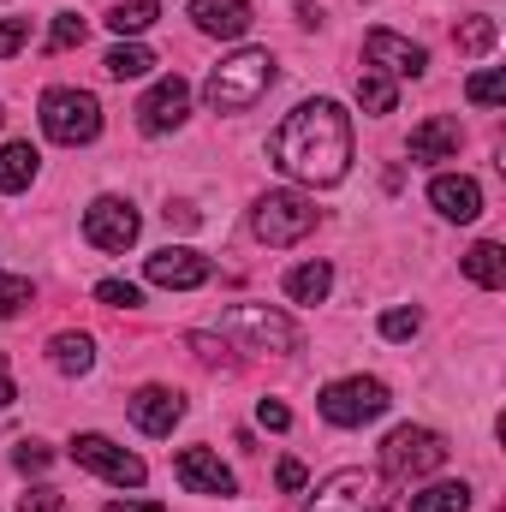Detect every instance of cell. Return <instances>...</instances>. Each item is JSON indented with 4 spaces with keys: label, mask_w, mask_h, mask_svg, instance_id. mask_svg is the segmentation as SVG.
<instances>
[{
    "label": "cell",
    "mask_w": 506,
    "mask_h": 512,
    "mask_svg": "<svg viewBox=\"0 0 506 512\" xmlns=\"http://www.w3.org/2000/svg\"><path fill=\"white\" fill-rule=\"evenodd\" d=\"M358 108H364V114H393V108H399V90H393V78L364 72V78H358Z\"/></svg>",
    "instance_id": "cell-27"
},
{
    "label": "cell",
    "mask_w": 506,
    "mask_h": 512,
    "mask_svg": "<svg viewBox=\"0 0 506 512\" xmlns=\"http://www.w3.org/2000/svg\"><path fill=\"white\" fill-rule=\"evenodd\" d=\"M429 203H435L447 221H477V215H483V185L465 179V173H435V179H429Z\"/></svg>",
    "instance_id": "cell-16"
},
{
    "label": "cell",
    "mask_w": 506,
    "mask_h": 512,
    "mask_svg": "<svg viewBox=\"0 0 506 512\" xmlns=\"http://www.w3.org/2000/svg\"><path fill=\"white\" fill-rule=\"evenodd\" d=\"M465 96H471L477 108H501V102H506V78H501V72H477V78L465 84Z\"/></svg>",
    "instance_id": "cell-31"
},
{
    "label": "cell",
    "mask_w": 506,
    "mask_h": 512,
    "mask_svg": "<svg viewBox=\"0 0 506 512\" xmlns=\"http://www.w3.org/2000/svg\"><path fill=\"white\" fill-rule=\"evenodd\" d=\"M447 465V435L423 429V423H405L381 441V477L387 483H423Z\"/></svg>",
    "instance_id": "cell-3"
},
{
    "label": "cell",
    "mask_w": 506,
    "mask_h": 512,
    "mask_svg": "<svg viewBox=\"0 0 506 512\" xmlns=\"http://www.w3.org/2000/svg\"><path fill=\"white\" fill-rule=\"evenodd\" d=\"M251 233L262 245H298L304 233H316V203L298 191H268L251 209Z\"/></svg>",
    "instance_id": "cell-8"
},
{
    "label": "cell",
    "mask_w": 506,
    "mask_h": 512,
    "mask_svg": "<svg viewBox=\"0 0 506 512\" xmlns=\"http://www.w3.org/2000/svg\"><path fill=\"white\" fill-rule=\"evenodd\" d=\"M465 274H471L483 292H501V286H506V251L495 245V239L471 245V251H465Z\"/></svg>",
    "instance_id": "cell-22"
},
{
    "label": "cell",
    "mask_w": 506,
    "mask_h": 512,
    "mask_svg": "<svg viewBox=\"0 0 506 512\" xmlns=\"http://www.w3.org/2000/svg\"><path fill=\"white\" fill-rule=\"evenodd\" d=\"M42 131L54 137V143H66V149H78V143H96L102 137V102L90 96V90H42Z\"/></svg>",
    "instance_id": "cell-5"
},
{
    "label": "cell",
    "mask_w": 506,
    "mask_h": 512,
    "mask_svg": "<svg viewBox=\"0 0 506 512\" xmlns=\"http://www.w3.org/2000/svg\"><path fill=\"white\" fill-rule=\"evenodd\" d=\"M18 512H72V507H66L60 489H30V495H18Z\"/></svg>",
    "instance_id": "cell-34"
},
{
    "label": "cell",
    "mask_w": 506,
    "mask_h": 512,
    "mask_svg": "<svg viewBox=\"0 0 506 512\" xmlns=\"http://www.w3.org/2000/svg\"><path fill=\"white\" fill-rule=\"evenodd\" d=\"M167 221H173V227H197V221H203V215H197V209H191V203H167Z\"/></svg>",
    "instance_id": "cell-39"
},
{
    "label": "cell",
    "mask_w": 506,
    "mask_h": 512,
    "mask_svg": "<svg viewBox=\"0 0 506 512\" xmlns=\"http://www.w3.org/2000/svg\"><path fill=\"white\" fill-rule=\"evenodd\" d=\"M393 507V483L381 471H334L328 483H316V495L304 501V512H387Z\"/></svg>",
    "instance_id": "cell-4"
},
{
    "label": "cell",
    "mask_w": 506,
    "mask_h": 512,
    "mask_svg": "<svg viewBox=\"0 0 506 512\" xmlns=\"http://www.w3.org/2000/svg\"><path fill=\"white\" fill-rule=\"evenodd\" d=\"M328 286H334V268H328V262H298V268L286 274V298H292V304H322Z\"/></svg>",
    "instance_id": "cell-21"
},
{
    "label": "cell",
    "mask_w": 506,
    "mask_h": 512,
    "mask_svg": "<svg viewBox=\"0 0 506 512\" xmlns=\"http://www.w3.org/2000/svg\"><path fill=\"white\" fill-rule=\"evenodd\" d=\"M137 233H143V215L131 209L126 197H96V203L84 209V239H90L96 251H131Z\"/></svg>",
    "instance_id": "cell-10"
},
{
    "label": "cell",
    "mask_w": 506,
    "mask_h": 512,
    "mask_svg": "<svg viewBox=\"0 0 506 512\" xmlns=\"http://www.w3.org/2000/svg\"><path fill=\"white\" fill-rule=\"evenodd\" d=\"M364 60L376 66L381 78H423V72H429V54H423L417 42L393 36V30H370V36H364Z\"/></svg>",
    "instance_id": "cell-14"
},
{
    "label": "cell",
    "mask_w": 506,
    "mask_h": 512,
    "mask_svg": "<svg viewBox=\"0 0 506 512\" xmlns=\"http://www.w3.org/2000/svg\"><path fill=\"white\" fill-rule=\"evenodd\" d=\"M24 42H30V18H6L0 24V60H12Z\"/></svg>",
    "instance_id": "cell-35"
},
{
    "label": "cell",
    "mask_w": 506,
    "mask_h": 512,
    "mask_svg": "<svg viewBox=\"0 0 506 512\" xmlns=\"http://www.w3.org/2000/svg\"><path fill=\"white\" fill-rule=\"evenodd\" d=\"M191 18L203 36H221V42H239L251 30V0H191Z\"/></svg>",
    "instance_id": "cell-17"
},
{
    "label": "cell",
    "mask_w": 506,
    "mask_h": 512,
    "mask_svg": "<svg viewBox=\"0 0 506 512\" xmlns=\"http://www.w3.org/2000/svg\"><path fill=\"white\" fill-rule=\"evenodd\" d=\"M18 399V387H12V370H6V358H0V411Z\"/></svg>",
    "instance_id": "cell-40"
},
{
    "label": "cell",
    "mask_w": 506,
    "mask_h": 512,
    "mask_svg": "<svg viewBox=\"0 0 506 512\" xmlns=\"http://www.w3.org/2000/svg\"><path fill=\"white\" fill-rule=\"evenodd\" d=\"M126 405L143 435H173V423L185 417V393H173V387H137Z\"/></svg>",
    "instance_id": "cell-15"
},
{
    "label": "cell",
    "mask_w": 506,
    "mask_h": 512,
    "mask_svg": "<svg viewBox=\"0 0 506 512\" xmlns=\"http://www.w3.org/2000/svg\"><path fill=\"white\" fill-rule=\"evenodd\" d=\"M256 423H262V429H292V411H286L280 399H262V405H256Z\"/></svg>",
    "instance_id": "cell-37"
},
{
    "label": "cell",
    "mask_w": 506,
    "mask_h": 512,
    "mask_svg": "<svg viewBox=\"0 0 506 512\" xmlns=\"http://www.w3.org/2000/svg\"><path fill=\"white\" fill-rule=\"evenodd\" d=\"M48 364L60 376H90L96 370V340L90 334H54L48 340Z\"/></svg>",
    "instance_id": "cell-19"
},
{
    "label": "cell",
    "mask_w": 506,
    "mask_h": 512,
    "mask_svg": "<svg viewBox=\"0 0 506 512\" xmlns=\"http://www.w3.org/2000/svg\"><path fill=\"white\" fill-rule=\"evenodd\" d=\"M405 512H471V489L465 483H429L423 495H411Z\"/></svg>",
    "instance_id": "cell-23"
},
{
    "label": "cell",
    "mask_w": 506,
    "mask_h": 512,
    "mask_svg": "<svg viewBox=\"0 0 506 512\" xmlns=\"http://www.w3.org/2000/svg\"><path fill=\"white\" fill-rule=\"evenodd\" d=\"M102 72H108V78H120V84H126V78H149V72H155V54H149V48H137V42H120V48H108Z\"/></svg>",
    "instance_id": "cell-24"
},
{
    "label": "cell",
    "mask_w": 506,
    "mask_h": 512,
    "mask_svg": "<svg viewBox=\"0 0 506 512\" xmlns=\"http://www.w3.org/2000/svg\"><path fill=\"white\" fill-rule=\"evenodd\" d=\"M96 298H102V304H114V310H131V304H143V292H137L131 280H102V286H96Z\"/></svg>",
    "instance_id": "cell-33"
},
{
    "label": "cell",
    "mask_w": 506,
    "mask_h": 512,
    "mask_svg": "<svg viewBox=\"0 0 506 512\" xmlns=\"http://www.w3.org/2000/svg\"><path fill=\"white\" fill-rule=\"evenodd\" d=\"M387 405H393V393H387V382H376V376L328 382L322 387V399H316V411H322L334 429H364V423H376Z\"/></svg>",
    "instance_id": "cell-6"
},
{
    "label": "cell",
    "mask_w": 506,
    "mask_h": 512,
    "mask_svg": "<svg viewBox=\"0 0 506 512\" xmlns=\"http://www.w3.org/2000/svg\"><path fill=\"white\" fill-rule=\"evenodd\" d=\"M30 298H36V286H30L24 274H0V322H6V316H18Z\"/></svg>",
    "instance_id": "cell-30"
},
{
    "label": "cell",
    "mask_w": 506,
    "mask_h": 512,
    "mask_svg": "<svg viewBox=\"0 0 506 512\" xmlns=\"http://www.w3.org/2000/svg\"><path fill=\"white\" fill-rule=\"evenodd\" d=\"M84 36H90V24H84L78 12H54V30H48V48H54V54H66V48H78Z\"/></svg>",
    "instance_id": "cell-29"
},
{
    "label": "cell",
    "mask_w": 506,
    "mask_h": 512,
    "mask_svg": "<svg viewBox=\"0 0 506 512\" xmlns=\"http://www.w3.org/2000/svg\"><path fill=\"white\" fill-rule=\"evenodd\" d=\"M185 114H191V84H185L179 72L155 78V84H149V96L137 102V126L149 131V137H161V131H179V126H185Z\"/></svg>",
    "instance_id": "cell-11"
},
{
    "label": "cell",
    "mask_w": 506,
    "mask_h": 512,
    "mask_svg": "<svg viewBox=\"0 0 506 512\" xmlns=\"http://www.w3.org/2000/svg\"><path fill=\"white\" fill-rule=\"evenodd\" d=\"M173 477L191 489V495H239V477L221 465V453H209V447H179V459H173Z\"/></svg>",
    "instance_id": "cell-13"
},
{
    "label": "cell",
    "mask_w": 506,
    "mask_h": 512,
    "mask_svg": "<svg viewBox=\"0 0 506 512\" xmlns=\"http://www.w3.org/2000/svg\"><path fill=\"white\" fill-rule=\"evenodd\" d=\"M191 352H197L203 364H233V358H227V340H215V334H191Z\"/></svg>",
    "instance_id": "cell-36"
},
{
    "label": "cell",
    "mask_w": 506,
    "mask_h": 512,
    "mask_svg": "<svg viewBox=\"0 0 506 512\" xmlns=\"http://www.w3.org/2000/svg\"><path fill=\"white\" fill-rule=\"evenodd\" d=\"M274 54L268 48H239V54H227L215 72H209V84H203V102L215 108V114H251L256 102L274 90Z\"/></svg>",
    "instance_id": "cell-2"
},
{
    "label": "cell",
    "mask_w": 506,
    "mask_h": 512,
    "mask_svg": "<svg viewBox=\"0 0 506 512\" xmlns=\"http://www.w3.org/2000/svg\"><path fill=\"white\" fill-rule=\"evenodd\" d=\"M459 143H465V131H459V120L435 114V120H423V126L411 131L405 155H411V161H453V155H459Z\"/></svg>",
    "instance_id": "cell-18"
},
{
    "label": "cell",
    "mask_w": 506,
    "mask_h": 512,
    "mask_svg": "<svg viewBox=\"0 0 506 512\" xmlns=\"http://www.w3.org/2000/svg\"><path fill=\"white\" fill-rule=\"evenodd\" d=\"M36 167H42V155L30 143H0V191H30Z\"/></svg>",
    "instance_id": "cell-20"
},
{
    "label": "cell",
    "mask_w": 506,
    "mask_h": 512,
    "mask_svg": "<svg viewBox=\"0 0 506 512\" xmlns=\"http://www.w3.org/2000/svg\"><path fill=\"white\" fill-rule=\"evenodd\" d=\"M0 120H6V114H0Z\"/></svg>",
    "instance_id": "cell-42"
},
{
    "label": "cell",
    "mask_w": 506,
    "mask_h": 512,
    "mask_svg": "<svg viewBox=\"0 0 506 512\" xmlns=\"http://www.w3.org/2000/svg\"><path fill=\"white\" fill-rule=\"evenodd\" d=\"M12 465H18L24 477H42V471L54 465V453H48L42 441H18V453H12Z\"/></svg>",
    "instance_id": "cell-32"
},
{
    "label": "cell",
    "mask_w": 506,
    "mask_h": 512,
    "mask_svg": "<svg viewBox=\"0 0 506 512\" xmlns=\"http://www.w3.org/2000/svg\"><path fill=\"white\" fill-rule=\"evenodd\" d=\"M453 42H459V54H489L495 42H501V24L495 18H459V30H453Z\"/></svg>",
    "instance_id": "cell-26"
},
{
    "label": "cell",
    "mask_w": 506,
    "mask_h": 512,
    "mask_svg": "<svg viewBox=\"0 0 506 512\" xmlns=\"http://www.w3.org/2000/svg\"><path fill=\"white\" fill-rule=\"evenodd\" d=\"M268 161L298 179V185H340L346 167H352V120L340 102L316 96V102H298L280 131L268 137Z\"/></svg>",
    "instance_id": "cell-1"
},
{
    "label": "cell",
    "mask_w": 506,
    "mask_h": 512,
    "mask_svg": "<svg viewBox=\"0 0 506 512\" xmlns=\"http://www.w3.org/2000/svg\"><path fill=\"white\" fill-rule=\"evenodd\" d=\"M423 328V310L417 304H393V310H381V340H411Z\"/></svg>",
    "instance_id": "cell-28"
},
{
    "label": "cell",
    "mask_w": 506,
    "mask_h": 512,
    "mask_svg": "<svg viewBox=\"0 0 506 512\" xmlns=\"http://www.w3.org/2000/svg\"><path fill=\"white\" fill-rule=\"evenodd\" d=\"M155 18H161V0H114L108 30H114V36H137V30H149Z\"/></svg>",
    "instance_id": "cell-25"
},
{
    "label": "cell",
    "mask_w": 506,
    "mask_h": 512,
    "mask_svg": "<svg viewBox=\"0 0 506 512\" xmlns=\"http://www.w3.org/2000/svg\"><path fill=\"white\" fill-rule=\"evenodd\" d=\"M221 340H239L245 352H298V328L268 304H233L221 310Z\"/></svg>",
    "instance_id": "cell-7"
},
{
    "label": "cell",
    "mask_w": 506,
    "mask_h": 512,
    "mask_svg": "<svg viewBox=\"0 0 506 512\" xmlns=\"http://www.w3.org/2000/svg\"><path fill=\"white\" fill-rule=\"evenodd\" d=\"M143 274H149V286H167V292H191V286H203L209 274H215V262L203 251H191V245H167V251H155L143 262Z\"/></svg>",
    "instance_id": "cell-12"
},
{
    "label": "cell",
    "mask_w": 506,
    "mask_h": 512,
    "mask_svg": "<svg viewBox=\"0 0 506 512\" xmlns=\"http://www.w3.org/2000/svg\"><path fill=\"white\" fill-rule=\"evenodd\" d=\"M108 512H167V507H155V501H108Z\"/></svg>",
    "instance_id": "cell-41"
},
{
    "label": "cell",
    "mask_w": 506,
    "mask_h": 512,
    "mask_svg": "<svg viewBox=\"0 0 506 512\" xmlns=\"http://www.w3.org/2000/svg\"><path fill=\"white\" fill-rule=\"evenodd\" d=\"M72 459L84 471H96L102 483H114V489H143V477H149V465L108 435H72Z\"/></svg>",
    "instance_id": "cell-9"
},
{
    "label": "cell",
    "mask_w": 506,
    "mask_h": 512,
    "mask_svg": "<svg viewBox=\"0 0 506 512\" xmlns=\"http://www.w3.org/2000/svg\"><path fill=\"white\" fill-rule=\"evenodd\" d=\"M274 483H280L286 495H292V489H304V465H298V459H280V471H274Z\"/></svg>",
    "instance_id": "cell-38"
}]
</instances>
